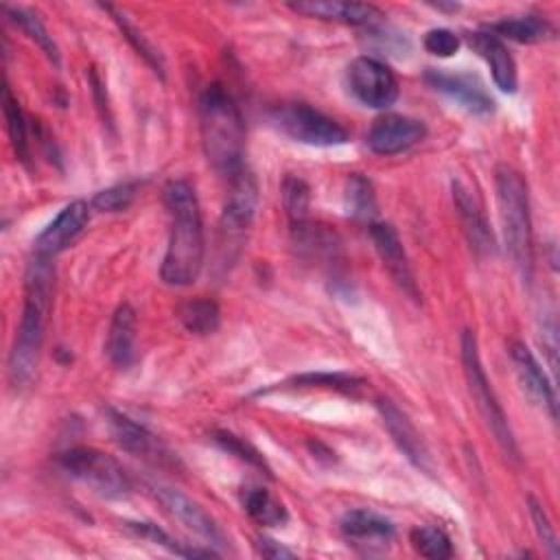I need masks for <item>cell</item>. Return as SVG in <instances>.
I'll list each match as a JSON object with an SVG mask.
<instances>
[{"instance_id": "33", "label": "cell", "mask_w": 560, "mask_h": 560, "mask_svg": "<svg viewBox=\"0 0 560 560\" xmlns=\"http://www.w3.org/2000/svg\"><path fill=\"white\" fill-rule=\"evenodd\" d=\"M212 440H214L223 451H228L230 455L238 457L241 462H245V464H249V466H254V468H258V470H262L265 475L271 477V468H269L267 459L260 455L258 448H254V446H252L249 442H245L243 438L234 435L232 431H214V433H212Z\"/></svg>"}, {"instance_id": "21", "label": "cell", "mask_w": 560, "mask_h": 560, "mask_svg": "<svg viewBox=\"0 0 560 560\" xmlns=\"http://www.w3.org/2000/svg\"><path fill=\"white\" fill-rule=\"evenodd\" d=\"M295 13L319 18V20H335L354 26H370L383 18V13L374 4L363 2H337V0H308V2H293L289 4Z\"/></svg>"}, {"instance_id": "18", "label": "cell", "mask_w": 560, "mask_h": 560, "mask_svg": "<svg viewBox=\"0 0 560 560\" xmlns=\"http://www.w3.org/2000/svg\"><path fill=\"white\" fill-rule=\"evenodd\" d=\"M510 359L514 363V370H516V376H518V383H521L523 392L534 402L545 407L551 418H556V392H553V385L547 378V374L540 368V363L536 361V357L532 354V350L523 341H510Z\"/></svg>"}, {"instance_id": "29", "label": "cell", "mask_w": 560, "mask_h": 560, "mask_svg": "<svg viewBox=\"0 0 560 560\" xmlns=\"http://www.w3.org/2000/svg\"><path fill=\"white\" fill-rule=\"evenodd\" d=\"M409 540H411V547L424 558L446 560L453 556V545H451L448 534L435 525L413 527L409 534Z\"/></svg>"}, {"instance_id": "2", "label": "cell", "mask_w": 560, "mask_h": 560, "mask_svg": "<svg viewBox=\"0 0 560 560\" xmlns=\"http://www.w3.org/2000/svg\"><path fill=\"white\" fill-rule=\"evenodd\" d=\"M164 203L171 230L160 276L166 284L188 287L199 278L206 254L199 199L188 179H171L164 186Z\"/></svg>"}, {"instance_id": "30", "label": "cell", "mask_w": 560, "mask_h": 560, "mask_svg": "<svg viewBox=\"0 0 560 560\" xmlns=\"http://www.w3.org/2000/svg\"><path fill=\"white\" fill-rule=\"evenodd\" d=\"M289 385L291 387H326V389H337V392L357 396L359 389L365 385V381L343 372H308L291 378Z\"/></svg>"}, {"instance_id": "35", "label": "cell", "mask_w": 560, "mask_h": 560, "mask_svg": "<svg viewBox=\"0 0 560 560\" xmlns=\"http://www.w3.org/2000/svg\"><path fill=\"white\" fill-rule=\"evenodd\" d=\"M138 190V182H125V184H116L112 188H105L101 192L94 195L92 199V208L101 210V212H122L131 206L133 197Z\"/></svg>"}, {"instance_id": "7", "label": "cell", "mask_w": 560, "mask_h": 560, "mask_svg": "<svg viewBox=\"0 0 560 560\" xmlns=\"http://www.w3.org/2000/svg\"><path fill=\"white\" fill-rule=\"evenodd\" d=\"M269 118L284 136L302 144L337 147L348 142L346 127L308 103H280L271 109Z\"/></svg>"}, {"instance_id": "34", "label": "cell", "mask_w": 560, "mask_h": 560, "mask_svg": "<svg viewBox=\"0 0 560 560\" xmlns=\"http://www.w3.org/2000/svg\"><path fill=\"white\" fill-rule=\"evenodd\" d=\"M109 13H114V20L118 22V26H120V31H122V35L127 37V42L138 50V55H142V59L158 72V74H162L164 72V66H162V59H160V55L153 50V46L144 39V35L120 13V11H116L114 7H105Z\"/></svg>"}, {"instance_id": "14", "label": "cell", "mask_w": 560, "mask_h": 560, "mask_svg": "<svg viewBox=\"0 0 560 560\" xmlns=\"http://www.w3.org/2000/svg\"><path fill=\"white\" fill-rule=\"evenodd\" d=\"M424 81L435 92H442L444 96L453 98L475 116H488L494 112V98L486 92L483 83L472 74H462V72L453 74V72L429 68L424 72Z\"/></svg>"}, {"instance_id": "10", "label": "cell", "mask_w": 560, "mask_h": 560, "mask_svg": "<svg viewBox=\"0 0 560 560\" xmlns=\"http://www.w3.org/2000/svg\"><path fill=\"white\" fill-rule=\"evenodd\" d=\"M107 427L114 442L122 451L131 453L133 457H140L160 468L177 464V457L168 451V446L158 435H153L147 427L131 420L129 416L116 409H107Z\"/></svg>"}, {"instance_id": "4", "label": "cell", "mask_w": 560, "mask_h": 560, "mask_svg": "<svg viewBox=\"0 0 560 560\" xmlns=\"http://www.w3.org/2000/svg\"><path fill=\"white\" fill-rule=\"evenodd\" d=\"M494 184L503 243L518 273L529 280L534 269V238L527 184L521 173L508 164L497 166Z\"/></svg>"}, {"instance_id": "12", "label": "cell", "mask_w": 560, "mask_h": 560, "mask_svg": "<svg viewBox=\"0 0 560 560\" xmlns=\"http://www.w3.org/2000/svg\"><path fill=\"white\" fill-rule=\"evenodd\" d=\"M427 127L422 120L402 114H385L372 122L368 147L378 155H396L422 142Z\"/></svg>"}, {"instance_id": "23", "label": "cell", "mask_w": 560, "mask_h": 560, "mask_svg": "<svg viewBox=\"0 0 560 560\" xmlns=\"http://www.w3.org/2000/svg\"><path fill=\"white\" fill-rule=\"evenodd\" d=\"M241 503L247 516L262 527H278L289 521L284 503L260 486H245L241 490Z\"/></svg>"}, {"instance_id": "25", "label": "cell", "mask_w": 560, "mask_h": 560, "mask_svg": "<svg viewBox=\"0 0 560 560\" xmlns=\"http://www.w3.org/2000/svg\"><path fill=\"white\" fill-rule=\"evenodd\" d=\"M175 315L179 324L192 335H210L219 328V322H221L219 304L208 298H195V300L182 302Z\"/></svg>"}, {"instance_id": "1", "label": "cell", "mask_w": 560, "mask_h": 560, "mask_svg": "<svg viewBox=\"0 0 560 560\" xmlns=\"http://www.w3.org/2000/svg\"><path fill=\"white\" fill-rule=\"evenodd\" d=\"M52 284L55 271L50 258L35 254L26 269L24 308L7 361V374L13 389H26L35 381L46 337V322L52 306Z\"/></svg>"}, {"instance_id": "3", "label": "cell", "mask_w": 560, "mask_h": 560, "mask_svg": "<svg viewBox=\"0 0 560 560\" xmlns=\"http://www.w3.org/2000/svg\"><path fill=\"white\" fill-rule=\"evenodd\" d=\"M199 129L208 164L219 175H234L245 166V122L232 94L212 83L199 98Z\"/></svg>"}, {"instance_id": "31", "label": "cell", "mask_w": 560, "mask_h": 560, "mask_svg": "<svg viewBox=\"0 0 560 560\" xmlns=\"http://www.w3.org/2000/svg\"><path fill=\"white\" fill-rule=\"evenodd\" d=\"M127 527L142 536V538H149L153 540L155 545L168 549L171 553H177V556H184V558H208V556H219L214 549H190V547H182L177 540L171 538V534H166L162 527H158L155 523H147V521H127Z\"/></svg>"}, {"instance_id": "26", "label": "cell", "mask_w": 560, "mask_h": 560, "mask_svg": "<svg viewBox=\"0 0 560 560\" xmlns=\"http://www.w3.org/2000/svg\"><path fill=\"white\" fill-rule=\"evenodd\" d=\"M346 212L348 217H352L354 221H363V223H374V217L378 212L376 206V195H374V186L368 177H363L361 173H352L346 179Z\"/></svg>"}, {"instance_id": "19", "label": "cell", "mask_w": 560, "mask_h": 560, "mask_svg": "<svg viewBox=\"0 0 560 560\" xmlns=\"http://www.w3.org/2000/svg\"><path fill=\"white\" fill-rule=\"evenodd\" d=\"M466 39H468L470 48L488 63L497 88H499L501 92L514 94V92H516V85H518V74H516L514 57L510 55L508 46H505L497 35H492L490 31H475V33H468Z\"/></svg>"}, {"instance_id": "39", "label": "cell", "mask_w": 560, "mask_h": 560, "mask_svg": "<svg viewBox=\"0 0 560 560\" xmlns=\"http://www.w3.org/2000/svg\"><path fill=\"white\" fill-rule=\"evenodd\" d=\"M431 7H433V9H438V11H448V13H455V11L459 9V4H457V2H451V4H448V2H433Z\"/></svg>"}, {"instance_id": "5", "label": "cell", "mask_w": 560, "mask_h": 560, "mask_svg": "<svg viewBox=\"0 0 560 560\" xmlns=\"http://www.w3.org/2000/svg\"><path fill=\"white\" fill-rule=\"evenodd\" d=\"M462 365H464V376H466V383H468V392L486 422V427L490 429V433L494 435L499 448L505 453V457L510 459H518V446H516V440H514V433L510 429V422H508V416L503 411V407L499 405L488 378H486V372H483V365H481V359H479V348H477V337L472 330H464L462 332Z\"/></svg>"}, {"instance_id": "17", "label": "cell", "mask_w": 560, "mask_h": 560, "mask_svg": "<svg viewBox=\"0 0 560 560\" xmlns=\"http://www.w3.org/2000/svg\"><path fill=\"white\" fill-rule=\"evenodd\" d=\"M376 407H378V413L383 418V424L387 429V433L392 435V440L396 442V446L405 453V457L418 466L420 470L429 472L431 475V457H429V451L420 438V433L416 431V427L411 424V420L407 418V413H402L392 400L387 398H378L376 400Z\"/></svg>"}, {"instance_id": "24", "label": "cell", "mask_w": 560, "mask_h": 560, "mask_svg": "<svg viewBox=\"0 0 560 560\" xmlns=\"http://www.w3.org/2000/svg\"><path fill=\"white\" fill-rule=\"evenodd\" d=\"M490 33L501 37H508L518 44H536L553 35V26L538 15H512L503 18L494 24H490Z\"/></svg>"}, {"instance_id": "27", "label": "cell", "mask_w": 560, "mask_h": 560, "mask_svg": "<svg viewBox=\"0 0 560 560\" xmlns=\"http://www.w3.org/2000/svg\"><path fill=\"white\" fill-rule=\"evenodd\" d=\"M4 11H7V15H11V20L42 48V52H44L55 66H59V59H61V57H59V48H57L52 35L48 33V28L44 26V22L37 18V13L31 11V9H24V7H4Z\"/></svg>"}, {"instance_id": "20", "label": "cell", "mask_w": 560, "mask_h": 560, "mask_svg": "<svg viewBox=\"0 0 560 560\" xmlns=\"http://www.w3.org/2000/svg\"><path fill=\"white\" fill-rule=\"evenodd\" d=\"M453 201H455V208H457V214L462 219V225H464V232L468 236L470 247L479 256L492 254L494 252V238H492V232L488 228L486 214H483L481 203L477 201V197L462 182H453Z\"/></svg>"}, {"instance_id": "28", "label": "cell", "mask_w": 560, "mask_h": 560, "mask_svg": "<svg viewBox=\"0 0 560 560\" xmlns=\"http://www.w3.org/2000/svg\"><path fill=\"white\" fill-rule=\"evenodd\" d=\"M2 112H4V120H7V131L13 144V151L18 155V160H22L24 164L28 162V140H26V120L24 114L20 109L18 98L11 94L9 83H4L2 88Z\"/></svg>"}, {"instance_id": "36", "label": "cell", "mask_w": 560, "mask_h": 560, "mask_svg": "<svg viewBox=\"0 0 560 560\" xmlns=\"http://www.w3.org/2000/svg\"><path fill=\"white\" fill-rule=\"evenodd\" d=\"M527 505H529V516H532V523H534V529H536V536L538 540L545 545V549L549 551L551 558H558V538H556V532H553V525L545 512V508L534 499L529 497L527 499Z\"/></svg>"}, {"instance_id": "9", "label": "cell", "mask_w": 560, "mask_h": 560, "mask_svg": "<svg viewBox=\"0 0 560 560\" xmlns=\"http://www.w3.org/2000/svg\"><path fill=\"white\" fill-rule=\"evenodd\" d=\"M348 85L363 105L374 109H387L398 98L394 72L374 57H357L348 66Z\"/></svg>"}, {"instance_id": "6", "label": "cell", "mask_w": 560, "mask_h": 560, "mask_svg": "<svg viewBox=\"0 0 560 560\" xmlns=\"http://www.w3.org/2000/svg\"><path fill=\"white\" fill-rule=\"evenodd\" d=\"M59 468L88 486L103 499H125L131 492V477L122 464L92 446H72L57 455Z\"/></svg>"}, {"instance_id": "38", "label": "cell", "mask_w": 560, "mask_h": 560, "mask_svg": "<svg viewBox=\"0 0 560 560\" xmlns=\"http://www.w3.org/2000/svg\"><path fill=\"white\" fill-rule=\"evenodd\" d=\"M256 551L262 556V558H271V560H278V558H293L295 553L291 549H287L284 545L276 542L273 538H267V536H260L256 538Z\"/></svg>"}, {"instance_id": "8", "label": "cell", "mask_w": 560, "mask_h": 560, "mask_svg": "<svg viewBox=\"0 0 560 560\" xmlns=\"http://www.w3.org/2000/svg\"><path fill=\"white\" fill-rule=\"evenodd\" d=\"M256 203H258L256 177L247 166H243L241 171L228 177V195H225L221 223H219V236H221L219 245L221 249H225L223 262L230 260L232 249L241 247L243 236L254 221Z\"/></svg>"}, {"instance_id": "32", "label": "cell", "mask_w": 560, "mask_h": 560, "mask_svg": "<svg viewBox=\"0 0 560 560\" xmlns=\"http://www.w3.org/2000/svg\"><path fill=\"white\" fill-rule=\"evenodd\" d=\"M282 206L291 225L308 221V206H311V190L304 179L300 177H284L282 182Z\"/></svg>"}, {"instance_id": "13", "label": "cell", "mask_w": 560, "mask_h": 560, "mask_svg": "<svg viewBox=\"0 0 560 560\" xmlns=\"http://www.w3.org/2000/svg\"><path fill=\"white\" fill-rule=\"evenodd\" d=\"M339 529L352 547L368 556L387 551L394 538V523L383 514L365 508L346 512L339 521Z\"/></svg>"}, {"instance_id": "11", "label": "cell", "mask_w": 560, "mask_h": 560, "mask_svg": "<svg viewBox=\"0 0 560 560\" xmlns=\"http://www.w3.org/2000/svg\"><path fill=\"white\" fill-rule=\"evenodd\" d=\"M153 494L162 503V508L177 523H182L186 529H190L192 534L203 538L210 547H225L228 545V538H225L223 529L217 525V521L199 503H195L192 499H188L179 490H175L171 486H162V483L153 486Z\"/></svg>"}, {"instance_id": "22", "label": "cell", "mask_w": 560, "mask_h": 560, "mask_svg": "<svg viewBox=\"0 0 560 560\" xmlns=\"http://www.w3.org/2000/svg\"><path fill=\"white\" fill-rule=\"evenodd\" d=\"M105 352L116 368H129L136 361V311L120 304L109 322Z\"/></svg>"}, {"instance_id": "37", "label": "cell", "mask_w": 560, "mask_h": 560, "mask_svg": "<svg viewBox=\"0 0 560 560\" xmlns=\"http://www.w3.org/2000/svg\"><path fill=\"white\" fill-rule=\"evenodd\" d=\"M424 48L431 52V55H438V57H451L459 50V35H455L453 31L448 28H431L427 31L424 39H422Z\"/></svg>"}, {"instance_id": "15", "label": "cell", "mask_w": 560, "mask_h": 560, "mask_svg": "<svg viewBox=\"0 0 560 560\" xmlns=\"http://www.w3.org/2000/svg\"><path fill=\"white\" fill-rule=\"evenodd\" d=\"M90 223V203L83 199L70 201L35 238V254L52 258L68 249Z\"/></svg>"}, {"instance_id": "16", "label": "cell", "mask_w": 560, "mask_h": 560, "mask_svg": "<svg viewBox=\"0 0 560 560\" xmlns=\"http://www.w3.org/2000/svg\"><path fill=\"white\" fill-rule=\"evenodd\" d=\"M370 238L374 243V249L378 254V258L383 260L387 273L392 276V280L398 284V289L409 295L411 300L418 302L420 291L409 265V258L405 254V247L400 243L398 232L394 230V225L389 223H370Z\"/></svg>"}]
</instances>
